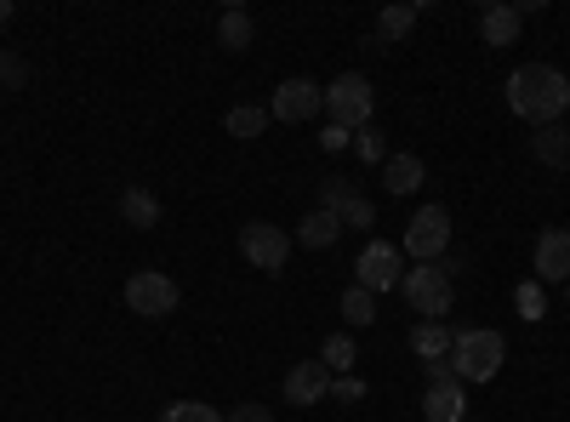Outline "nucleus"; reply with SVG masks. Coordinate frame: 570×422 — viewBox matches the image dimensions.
Returning a JSON list of instances; mask_svg holds the SVG:
<instances>
[{
  "label": "nucleus",
  "instance_id": "32",
  "mask_svg": "<svg viewBox=\"0 0 570 422\" xmlns=\"http://www.w3.org/2000/svg\"><path fill=\"white\" fill-rule=\"evenodd\" d=\"M12 18V0H0V23H7Z\"/></svg>",
  "mask_w": 570,
  "mask_h": 422
},
{
  "label": "nucleus",
  "instance_id": "26",
  "mask_svg": "<svg viewBox=\"0 0 570 422\" xmlns=\"http://www.w3.org/2000/svg\"><path fill=\"white\" fill-rule=\"evenodd\" d=\"M343 320H348V325H371V320H376V297H371L365 286H348V292H343Z\"/></svg>",
  "mask_w": 570,
  "mask_h": 422
},
{
  "label": "nucleus",
  "instance_id": "4",
  "mask_svg": "<svg viewBox=\"0 0 570 422\" xmlns=\"http://www.w3.org/2000/svg\"><path fill=\"white\" fill-rule=\"evenodd\" d=\"M371 109H376V98H371V80H365V75H337V80L325 86V115H331V126L360 131V126H371Z\"/></svg>",
  "mask_w": 570,
  "mask_h": 422
},
{
  "label": "nucleus",
  "instance_id": "28",
  "mask_svg": "<svg viewBox=\"0 0 570 422\" xmlns=\"http://www.w3.org/2000/svg\"><path fill=\"white\" fill-rule=\"evenodd\" d=\"M331 400H337V405H360L365 400V383L360 377H331Z\"/></svg>",
  "mask_w": 570,
  "mask_h": 422
},
{
  "label": "nucleus",
  "instance_id": "30",
  "mask_svg": "<svg viewBox=\"0 0 570 422\" xmlns=\"http://www.w3.org/2000/svg\"><path fill=\"white\" fill-rule=\"evenodd\" d=\"M228 422H274V411H268V405H234Z\"/></svg>",
  "mask_w": 570,
  "mask_h": 422
},
{
  "label": "nucleus",
  "instance_id": "31",
  "mask_svg": "<svg viewBox=\"0 0 570 422\" xmlns=\"http://www.w3.org/2000/svg\"><path fill=\"white\" fill-rule=\"evenodd\" d=\"M0 80H7V86H23V80H29V69H23V63H7V75H0Z\"/></svg>",
  "mask_w": 570,
  "mask_h": 422
},
{
  "label": "nucleus",
  "instance_id": "25",
  "mask_svg": "<svg viewBox=\"0 0 570 422\" xmlns=\"http://www.w3.org/2000/svg\"><path fill=\"white\" fill-rule=\"evenodd\" d=\"M354 155H360L365 166H376V160H389V137H383V126H376V120L354 131Z\"/></svg>",
  "mask_w": 570,
  "mask_h": 422
},
{
  "label": "nucleus",
  "instance_id": "15",
  "mask_svg": "<svg viewBox=\"0 0 570 422\" xmlns=\"http://www.w3.org/2000/svg\"><path fill=\"white\" fill-rule=\"evenodd\" d=\"M422 183H428L422 155H389V160H383V189H389V195H416Z\"/></svg>",
  "mask_w": 570,
  "mask_h": 422
},
{
  "label": "nucleus",
  "instance_id": "20",
  "mask_svg": "<svg viewBox=\"0 0 570 422\" xmlns=\"http://www.w3.org/2000/svg\"><path fill=\"white\" fill-rule=\"evenodd\" d=\"M531 149H537L542 166H570V137H564V126H537Z\"/></svg>",
  "mask_w": 570,
  "mask_h": 422
},
{
  "label": "nucleus",
  "instance_id": "11",
  "mask_svg": "<svg viewBox=\"0 0 570 422\" xmlns=\"http://www.w3.org/2000/svg\"><path fill=\"white\" fill-rule=\"evenodd\" d=\"M320 212H331L343 228H371L376 223V206L354 189V183H343V177H325L320 183Z\"/></svg>",
  "mask_w": 570,
  "mask_h": 422
},
{
  "label": "nucleus",
  "instance_id": "23",
  "mask_svg": "<svg viewBox=\"0 0 570 422\" xmlns=\"http://www.w3.org/2000/svg\"><path fill=\"white\" fill-rule=\"evenodd\" d=\"M160 422H228V416L217 405H206V400H171L160 411Z\"/></svg>",
  "mask_w": 570,
  "mask_h": 422
},
{
  "label": "nucleus",
  "instance_id": "18",
  "mask_svg": "<svg viewBox=\"0 0 570 422\" xmlns=\"http://www.w3.org/2000/svg\"><path fill=\"white\" fill-rule=\"evenodd\" d=\"M416 18H422V0H400V7H383V12H376V40H405Z\"/></svg>",
  "mask_w": 570,
  "mask_h": 422
},
{
  "label": "nucleus",
  "instance_id": "16",
  "mask_svg": "<svg viewBox=\"0 0 570 422\" xmlns=\"http://www.w3.org/2000/svg\"><path fill=\"white\" fill-rule=\"evenodd\" d=\"M519 23H525V12L508 7V0H497V7L480 12V35H485V46H513V40H519Z\"/></svg>",
  "mask_w": 570,
  "mask_h": 422
},
{
  "label": "nucleus",
  "instance_id": "29",
  "mask_svg": "<svg viewBox=\"0 0 570 422\" xmlns=\"http://www.w3.org/2000/svg\"><path fill=\"white\" fill-rule=\"evenodd\" d=\"M320 149H325V155H343V149H354V131H343V126H325V131H320Z\"/></svg>",
  "mask_w": 570,
  "mask_h": 422
},
{
  "label": "nucleus",
  "instance_id": "1",
  "mask_svg": "<svg viewBox=\"0 0 570 422\" xmlns=\"http://www.w3.org/2000/svg\"><path fill=\"white\" fill-rule=\"evenodd\" d=\"M508 109L531 126H553L570 109V75H559L553 63H519L508 75Z\"/></svg>",
  "mask_w": 570,
  "mask_h": 422
},
{
  "label": "nucleus",
  "instance_id": "10",
  "mask_svg": "<svg viewBox=\"0 0 570 422\" xmlns=\"http://www.w3.org/2000/svg\"><path fill=\"white\" fill-rule=\"evenodd\" d=\"M400 274H405V252L389 246V241H371V246L360 252V263H354V286H365V292L376 297V292H394Z\"/></svg>",
  "mask_w": 570,
  "mask_h": 422
},
{
  "label": "nucleus",
  "instance_id": "5",
  "mask_svg": "<svg viewBox=\"0 0 570 422\" xmlns=\"http://www.w3.org/2000/svg\"><path fill=\"white\" fill-rule=\"evenodd\" d=\"M126 303H131V314H142V320H166V314H177L183 292H177V279H171V274H160V268H137V274L126 279Z\"/></svg>",
  "mask_w": 570,
  "mask_h": 422
},
{
  "label": "nucleus",
  "instance_id": "22",
  "mask_svg": "<svg viewBox=\"0 0 570 422\" xmlns=\"http://www.w3.org/2000/svg\"><path fill=\"white\" fill-rule=\"evenodd\" d=\"M268 120H274V115H268L263 104H240V109H228V137H240V144H246V137H263Z\"/></svg>",
  "mask_w": 570,
  "mask_h": 422
},
{
  "label": "nucleus",
  "instance_id": "17",
  "mask_svg": "<svg viewBox=\"0 0 570 422\" xmlns=\"http://www.w3.org/2000/svg\"><path fill=\"white\" fill-rule=\"evenodd\" d=\"M337 234H343V223L331 217V212H320V206H314V212L297 223L292 241H297V246H308V252H325V246H337Z\"/></svg>",
  "mask_w": 570,
  "mask_h": 422
},
{
  "label": "nucleus",
  "instance_id": "33",
  "mask_svg": "<svg viewBox=\"0 0 570 422\" xmlns=\"http://www.w3.org/2000/svg\"><path fill=\"white\" fill-rule=\"evenodd\" d=\"M0 75H7V52H0Z\"/></svg>",
  "mask_w": 570,
  "mask_h": 422
},
{
  "label": "nucleus",
  "instance_id": "7",
  "mask_svg": "<svg viewBox=\"0 0 570 422\" xmlns=\"http://www.w3.org/2000/svg\"><path fill=\"white\" fill-rule=\"evenodd\" d=\"M468 411V389L451 377L445 360H428V394H422V416L428 422H462Z\"/></svg>",
  "mask_w": 570,
  "mask_h": 422
},
{
  "label": "nucleus",
  "instance_id": "6",
  "mask_svg": "<svg viewBox=\"0 0 570 422\" xmlns=\"http://www.w3.org/2000/svg\"><path fill=\"white\" fill-rule=\"evenodd\" d=\"M405 252L416 263H440L451 252V212L445 206H422L411 223H405Z\"/></svg>",
  "mask_w": 570,
  "mask_h": 422
},
{
  "label": "nucleus",
  "instance_id": "9",
  "mask_svg": "<svg viewBox=\"0 0 570 422\" xmlns=\"http://www.w3.org/2000/svg\"><path fill=\"white\" fill-rule=\"evenodd\" d=\"M325 109V86H314L308 75H292V80H279L274 86V98H268V115L285 120V126H297V120H314Z\"/></svg>",
  "mask_w": 570,
  "mask_h": 422
},
{
  "label": "nucleus",
  "instance_id": "19",
  "mask_svg": "<svg viewBox=\"0 0 570 422\" xmlns=\"http://www.w3.org/2000/svg\"><path fill=\"white\" fill-rule=\"evenodd\" d=\"M120 217H126L131 228H155V223H160V200H155L149 189H126V195H120Z\"/></svg>",
  "mask_w": 570,
  "mask_h": 422
},
{
  "label": "nucleus",
  "instance_id": "14",
  "mask_svg": "<svg viewBox=\"0 0 570 422\" xmlns=\"http://www.w3.org/2000/svg\"><path fill=\"white\" fill-rule=\"evenodd\" d=\"M451 343H456V332L445 320H416L411 325V349H416V360L428 365V360H451Z\"/></svg>",
  "mask_w": 570,
  "mask_h": 422
},
{
  "label": "nucleus",
  "instance_id": "27",
  "mask_svg": "<svg viewBox=\"0 0 570 422\" xmlns=\"http://www.w3.org/2000/svg\"><path fill=\"white\" fill-rule=\"evenodd\" d=\"M519 314H525V320H542L548 314V297H542L537 279H531V286H519Z\"/></svg>",
  "mask_w": 570,
  "mask_h": 422
},
{
  "label": "nucleus",
  "instance_id": "3",
  "mask_svg": "<svg viewBox=\"0 0 570 422\" xmlns=\"http://www.w3.org/2000/svg\"><path fill=\"white\" fill-rule=\"evenodd\" d=\"M502 354H508L502 332H456L445 365H451V377L468 389V383H491L497 371H502Z\"/></svg>",
  "mask_w": 570,
  "mask_h": 422
},
{
  "label": "nucleus",
  "instance_id": "13",
  "mask_svg": "<svg viewBox=\"0 0 570 422\" xmlns=\"http://www.w3.org/2000/svg\"><path fill=\"white\" fill-rule=\"evenodd\" d=\"M570 279V228H542L537 234V286Z\"/></svg>",
  "mask_w": 570,
  "mask_h": 422
},
{
  "label": "nucleus",
  "instance_id": "12",
  "mask_svg": "<svg viewBox=\"0 0 570 422\" xmlns=\"http://www.w3.org/2000/svg\"><path fill=\"white\" fill-rule=\"evenodd\" d=\"M320 400H331V365L325 360H303V365H292L285 371V405H320Z\"/></svg>",
  "mask_w": 570,
  "mask_h": 422
},
{
  "label": "nucleus",
  "instance_id": "24",
  "mask_svg": "<svg viewBox=\"0 0 570 422\" xmlns=\"http://www.w3.org/2000/svg\"><path fill=\"white\" fill-rule=\"evenodd\" d=\"M320 360L331 365V377H348V365H354V337H348V332H331L325 349H320Z\"/></svg>",
  "mask_w": 570,
  "mask_h": 422
},
{
  "label": "nucleus",
  "instance_id": "8",
  "mask_svg": "<svg viewBox=\"0 0 570 422\" xmlns=\"http://www.w3.org/2000/svg\"><path fill=\"white\" fill-rule=\"evenodd\" d=\"M292 234L285 228H274V223H246L240 228V257L252 263V268H263V274H279L285 268V257H292Z\"/></svg>",
  "mask_w": 570,
  "mask_h": 422
},
{
  "label": "nucleus",
  "instance_id": "2",
  "mask_svg": "<svg viewBox=\"0 0 570 422\" xmlns=\"http://www.w3.org/2000/svg\"><path fill=\"white\" fill-rule=\"evenodd\" d=\"M456 274H462V257H440V263H411L405 274H400V292H405V303L422 314V320H445L451 314V303H456Z\"/></svg>",
  "mask_w": 570,
  "mask_h": 422
},
{
  "label": "nucleus",
  "instance_id": "21",
  "mask_svg": "<svg viewBox=\"0 0 570 422\" xmlns=\"http://www.w3.org/2000/svg\"><path fill=\"white\" fill-rule=\"evenodd\" d=\"M217 40L228 46V52H246V46H252V18H246L240 7H228V12L217 18Z\"/></svg>",
  "mask_w": 570,
  "mask_h": 422
}]
</instances>
